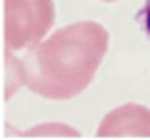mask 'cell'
I'll list each match as a JSON object with an SVG mask.
<instances>
[{"label":"cell","instance_id":"1","mask_svg":"<svg viewBox=\"0 0 150 140\" xmlns=\"http://www.w3.org/2000/svg\"><path fill=\"white\" fill-rule=\"evenodd\" d=\"M108 30L100 23L83 20L55 30L25 50L23 58H5V100L20 85L48 100H68L80 95L93 83L103 58L108 53Z\"/></svg>","mask_w":150,"mask_h":140},{"label":"cell","instance_id":"2","mask_svg":"<svg viewBox=\"0 0 150 140\" xmlns=\"http://www.w3.org/2000/svg\"><path fill=\"white\" fill-rule=\"evenodd\" d=\"M55 23L53 0H3V45L28 50L45 38Z\"/></svg>","mask_w":150,"mask_h":140},{"label":"cell","instance_id":"3","mask_svg":"<svg viewBox=\"0 0 150 140\" xmlns=\"http://www.w3.org/2000/svg\"><path fill=\"white\" fill-rule=\"evenodd\" d=\"M150 138V108L145 105H120L103 118L98 138Z\"/></svg>","mask_w":150,"mask_h":140},{"label":"cell","instance_id":"4","mask_svg":"<svg viewBox=\"0 0 150 140\" xmlns=\"http://www.w3.org/2000/svg\"><path fill=\"white\" fill-rule=\"evenodd\" d=\"M135 23L143 30V35L150 40V0H145L143 5H140V10L135 13Z\"/></svg>","mask_w":150,"mask_h":140},{"label":"cell","instance_id":"5","mask_svg":"<svg viewBox=\"0 0 150 140\" xmlns=\"http://www.w3.org/2000/svg\"><path fill=\"white\" fill-rule=\"evenodd\" d=\"M103 3H115V0H103Z\"/></svg>","mask_w":150,"mask_h":140}]
</instances>
